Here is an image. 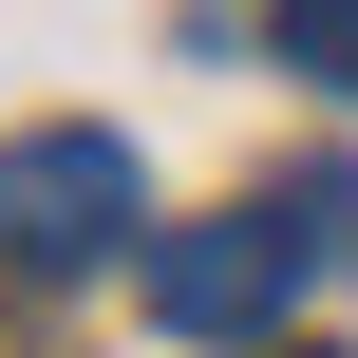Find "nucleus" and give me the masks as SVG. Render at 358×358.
<instances>
[{
    "label": "nucleus",
    "instance_id": "f257e3e1",
    "mask_svg": "<svg viewBox=\"0 0 358 358\" xmlns=\"http://www.w3.org/2000/svg\"><path fill=\"white\" fill-rule=\"evenodd\" d=\"M132 227H151V170H132V132H94V113H38V132H0V264H19V283H94Z\"/></svg>",
    "mask_w": 358,
    "mask_h": 358
},
{
    "label": "nucleus",
    "instance_id": "f03ea898",
    "mask_svg": "<svg viewBox=\"0 0 358 358\" xmlns=\"http://www.w3.org/2000/svg\"><path fill=\"white\" fill-rule=\"evenodd\" d=\"M302 264H321V245H302L283 208H227V227H151V321H170V340H264V321L302 302Z\"/></svg>",
    "mask_w": 358,
    "mask_h": 358
},
{
    "label": "nucleus",
    "instance_id": "7ed1b4c3",
    "mask_svg": "<svg viewBox=\"0 0 358 358\" xmlns=\"http://www.w3.org/2000/svg\"><path fill=\"white\" fill-rule=\"evenodd\" d=\"M283 76H321V94H358V0H283Z\"/></svg>",
    "mask_w": 358,
    "mask_h": 358
},
{
    "label": "nucleus",
    "instance_id": "20e7f679",
    "mask_svg": "<svg viewBox=\"0 0 358 358\" xmlns=\"http://www.w3.org/2000/svg\"><path fill=\"white\" fill-rule=\"evenodd\" d=\"M321 358H340V340H321Z\"/></svg>",
    "mask_w": 358,
    "mask_h": 358
}]
</instances>
